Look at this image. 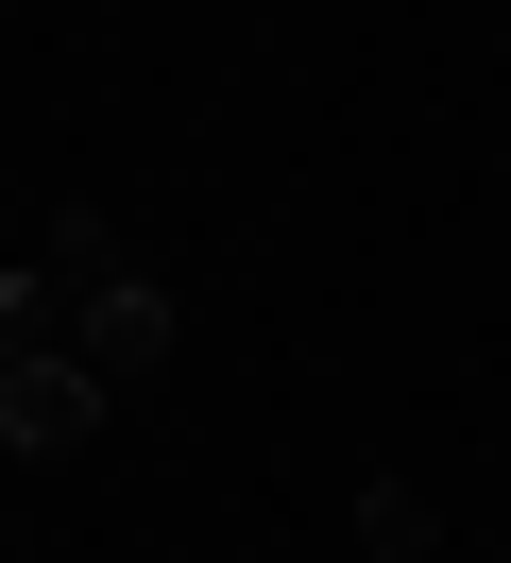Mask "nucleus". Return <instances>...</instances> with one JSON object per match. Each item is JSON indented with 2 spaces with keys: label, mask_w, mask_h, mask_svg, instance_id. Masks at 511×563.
Instances as JSON below:
<instances>
[{
  "label": "nucleus",
  "mask_w": 511,
  "mask_h": 563,
  "mask_svg": "<svg viewBox=\"0 0 511 563\" xmlns=\"http://www.w3.org/2000/svg\"><path fill=\"white\" fill-rule=\"evenodd\" d=\"M34 274H52V308H68V358H86L102 393H154V376H170L188 308H170V274H154V256H136L102 206H52V222H34Z\"/></svg>",
  "instance_id": "f257e3e1"
},
{
  "label": "nucleus",
  "mask_w": 511,
  "mask_h": 563,
  "mask_svg": "<svg viewBox=\"0 0 511 563\" xmlns=\"http://www.w3.org/2000/svg\"><path fill=\"white\" fill-rule=\"evenodd\" d=\"M358 563H443V512L409 478H358Z\"/></svg>",
  "instance_id": "7ed1b4c3"
},
{
  "label": "nucleus",
  "mask_w": 511,
  "mask_h": 563,
  "mask_svg": "<svg viewBox=\"0 0 511 563\" xmlns=\"http://www.w3.org/2000/svg\"><path fill=\"white\" fill-rule=\"evenodd\" d=\"M120 393L86 376L68 342H0V461H86Z\"/></svg>",
  "instance_id": "f03ea898"
}]
</instances>
